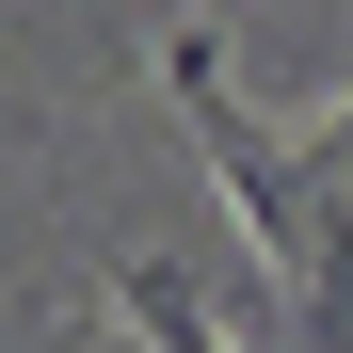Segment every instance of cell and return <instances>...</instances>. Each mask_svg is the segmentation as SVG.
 I'll return each mask as SVG.
<instances>
[{"instance_id":"cell-2","label":"cell","mask_w":353,"mask_h":353,"mask_svg":"<svg viewBox=\"0 0 353 353\" xmlns=\"http://www.w3.org/2000/svg\"><path fill=\"white\" fill-rule=\"evenodd\" d=\"M337 112H353V97H337Z\"/></svg>"},{"instance_id":"cell-1","label":"cell","mask_w":353,"mask_h":353,"mask_svg":"<svg viewBox=\"0 0 353 353\" xmlns=\"http://www.w3.org/2000/svg\"><path fill=\"white\" fill-rule=\"evenodd\" d=\"M129 337H145V353H241V337H209V321H193V289H176L161 257H129Z\"/></svg>"}]
</instances>
